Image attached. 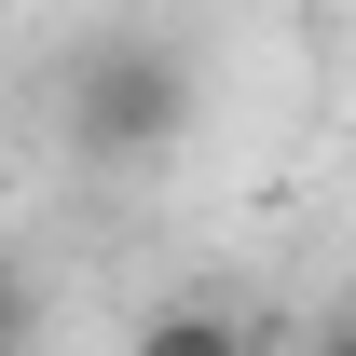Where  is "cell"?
<instances>
[{
  "mask_svg": "<svg viewBox=\"0 0 356 356\" xmlns=\"http://www.w3.org/2000/svg\"><path fill=\"white\" fill-rule=\"evenodd\" d=\"M178 124H192V69L165 42H96L69 69V151L83 165H151V151H178Z\"/></svg>",
  "mask_w": 356,
  "mask_h": 356,
  "instance_id": "6da1fadb",
  "label": "cell"
},
{
  "mask_svg": "<svg viewBox=\"0 0 356 356\" xmlns=\"http://www.w3.org/2000/svg\"><path fill=\"white\" fill-rule=\"evenodd\" d=\"M137 343H165V356H220V343H247L233 315H206V302H165V315H137Z\"/></svg>",
  "mask_w": 356,
  "mask_h": 356,
  "instance_id": "7a4b0ae2",
  "label": "cell"
},
{
  "mask_svg": "<svg viewBox=\"0 0 356 356\" xmlns=\"http://www.w3.org/2000/svg\"><path fill=\"white\" fill-rule=\"evenodd\" d=\"M28 329H42V302H28V288H14V274H0V356L28 343Z\"/></svg>",
  "mask_w": 356,
  "mask_h": 356,
  "instance_id": "3957f363",
  "label": "cell"
}]
</instances>
